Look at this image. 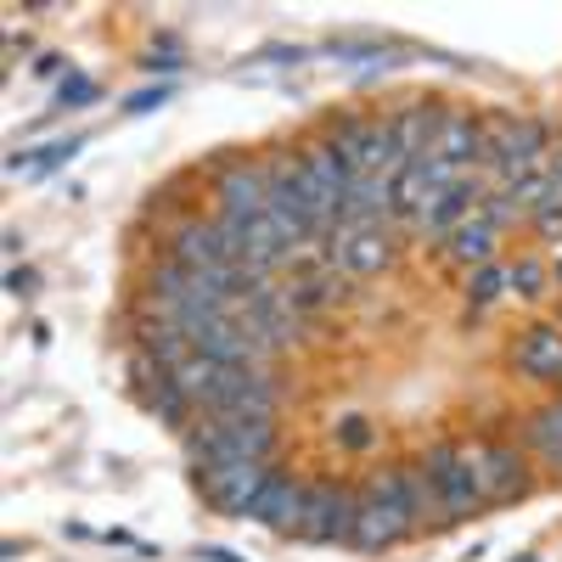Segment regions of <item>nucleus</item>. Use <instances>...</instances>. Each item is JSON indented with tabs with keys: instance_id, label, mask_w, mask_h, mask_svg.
<instances>
[{
	"instance_id": "aec40b11",
	"label": "nucleus",
	"mask_w": 562,
	"mask_h": 562,
	"mask_svg": "<svg viewBox=\"0 0 562 562\" xmlns=\"http://www.w3.org/2000/svg\"><path fill=\"white\" fill-rule=\"evenodd\" d=\"M445 254L456 259V265H467V270H479V265H490L495 259V231L473 214V220H461L450 237H445Z\"/></svg>"
},
{
	"instance_id": "f8f14e48",
	"label": "nucleus",
	"mask_w": 562,
	"mask_h": 562,
	"mask_svg": "<svg viewBox=\"0 0 562 562\" xmlns=\"http://www.w3.org/2000/svg\"><path fill=\"white\" fill-rule=\"evenodd\" d=\"M439 119H445V108H439V102H428V97L400 102V108L389 113V130H394V153H400V164H411V158H422V153L434 147Z\"/></svg>"
},
{
	"instance_id": "9d476101",
	"label": "nucleus",
	"mask_w": 562,
	"mask_h": 562,
	"mask_svg": "<svg viewBox=\"0 0 562 562\" xmlns=\"http://www.w3.org/2000/svg\"><path fill=\"white\" fill-rule=\"evenodd\" d=\"M214 203H220V214H231V220H259L265 203H270V186H265L259 158H231V164H220V175H214Z\"/></svg>"
},
{
	"instance_id": "a211bd4d",
	"label": "nucleus",
	"mask_w": 562,
	"mask_h": 562,
	"mask_svg": "<svg viewBox=\"0 0 562 562\" xmlns=\"http://www.w3.org/2000/svg\"><path fill=\"white\" fill-rule=\"evenodd\" d=\"M135 349H147V355L169 371V378H175V371L198 355V349H192V338H186L175 321H153V315H140V321H135Z\"/></svg>"
},
{
	"instance_id": "4468645a",
	"label": "nucleus",
	"mask_w": 562,
	"mask_h": 562,
	"mask_svg": "<svg viewBox=\"0 0 562 562\" xmlns=\"http://www.w3.org/2000/svg\"><path fill=\"white\" fill-rule=\"evenodd\" d=\"M473 203H484V180H479V175L461 180V186H450V192H439L428 209H422L416 231H422V237H439V243H445L461 220H473Z\"/></svg>"
},
{
	"instance_id": "412c9836",
	"label": "nucleus",
	"mask_w": 562,
	"mask_h": 562,
	"mask_svg": "<svg viewBox=\"0 0 562 562\" xmlns=\"http://www.w3.org/2000/svg\"><path fill=\"white\" fill-rule=\"evenodd\" d=\"M135 405L147 411V416H158L164 428H175V434H186V428H192V422H198V416H192V411H198V405H192V394H186V389H180L175 378H169V383H164L158 394H147V400H135Z\"/></svg>"
},
{
	"instance_id": "b1692460",
	"label": "nucleus",
	"mask_w": 562,
	"mask_h": 562,
	"mask_svg": "<svg viewBox=\"0 0 562 562\" xmlns=\"http://www.w3.org/2000/svg\"><path fill=\"white\" fill-rule=\"evenodd\" d=\"M501 293H506V265H501V259H490V265H479V270H467V304H473V310L495 304Z\"/></svg>"
},
{
	"instance_id": "c756f323",
	"label": "nucleus",
	"mask_w": 562,
	"mask_h": 562,
	"mask_svg": "<svg viewBox=\"0 0 562 562\" xmlns=\"http://www.w3.org/2000/svg\"><path fill=\"white\" fill-rule=\"evenodd\" d=\"M34 288H40L34 270H7V293H12V299H29Z\"/></svg>"
},
{
	"instance_id": "9b49d317",
	"label": "nucleus",
	"mask_w": 562,
	"mask_h": 562,
	"mask_svg": "<svg viewBox=\"0 0 562 562\" xmlns=\"http://www.w3.org/2000/svg\"><path fill=\"white\" fill-rule=\"evenodd\" d=\"M422 158H445V164H456V169L484 164V119H479V113H467V108H445L434 147L422 153Z\"/></svg>"
},
{
	"instance_id": "5701e85b",
	"label": "nucleus",
	"mask_w": 562,
	"mask_h": 562,
	"mask_svg": "<svg viewBox=\"0 0 562 562\" xmlns=\"http://www.w3.org/2000/svg\"><path fill=\"white\" fill-rule=\"evenodd\" d=\"M546 281H551V270L535 254H524L518 265H506V293H518V299H546Z\"/></svg>"
},
{
	"instance_id": "4be33fe9",
	"label": "nucleus",
	"mask_w": 562,
	"mask_h": 562,
	"mask_svg": "<svg viewBox=\"0 0 562 562\" xmlns=\"http://www.w3.org/2000/svg\"><path fill=\"white\" fill-rule=\"evenodd\" d=\"M124 378H130L135 400H147V394H158V389L169 383V371H164L147 349H135V344H130V355H124Z\"/></svg>"
},
{
	"instance_id": "7ed1b4c3",
	"label": "nucleus",
	"mask_w": 562,
	"mask_h": 562,
	"mask_svg": "<svg viewBox=\"0 0 562 562\" xmlns=\"http://www.w3.org/2000/svg\"><path fill=\"white\" fill-rule=\"evenodd\" d=\"M467 461H473V479H479L484 506H518V501L535 495V461H529L524 445L479 439L473 450H467Z\"/></svg>"
},
{
	"instance_id": "f3484780",
	"label": "nucleus",
	"mask_w": 562,
	"mask_h": 562,
	"mask_svg": "<svg viewBox=\"0 0 562 562\" xmlns=\"http://www.w3.org/2000/svg\"><path fill=\"white\" fill-rule=\"evenodd\" d=\"M344 299H349V276L333 270L326 259H321V270H304V276L288 281V304H293L299 315H310V310H333V304H344Z\"/></svg>"
},
{
	"instance_id": "2f4dec72",
	"label": "nucleus",
	"mask_w": 562,
	"mask_h": 562,
	"mask_svg": "<svg viewBox=\"0 0 562 562\" xmlns=\"http://www.w3.org/2000/svg\"><path fill=\"white\" fill-rule=\"evenodd\" d=\"M63 68H68V63H63L57 52H45V57L34 63V74H40V79H52V74H63Z\"/></svg>"
},
{
	"instance_id": "39448f33",
	"label": "nucleus",
	"mask_w": 562,
	"mask_h": 562,
	"mask_svg": "<svg viewBox=\"0 0 562 562\" xmlns=\"http://www.w3.org/2000/svg\"><path fill=\"white\" fill-rule=\"evenodd\" d=\"M231 315H237L270 355L293 349L304 338V315L288 304V288H276V281H265V288H254L248 299H237V304H231Z\"/></svg>"
},
{
	"instance_id": "a878e982",
	"label": "nucleus",
	"mask_w": 562,
	"mask_h": 562,
	"mask_svg": "<svg viewBox=\"0 0 562 562\" xmlns=\"http://www.w3.org/2000/svg\"><path fill=\"white\" fill-rule=\"evenodd\" d=\"M79 147H85L79 135H68V140H45V147H34V175H52V169H63L68 158H79Z\"/></svg>"
},
{
	"instance_id": "1a4fd4ad",
	"label": "nucleus",
	"mask_w": 562,
	"mask_h": 562,
	"mask_svg": "<svg viewBox=\"0 0 562 562\" xmlns=\"http://www.w3.org/2000/svg\"><path fill=\"white\" fill-rule=\"evenodd\" d=\"M304 495H310L304 479L270 467L259 501L248 506V524H259V529H270V535H281V540H293V535H299V518H304Z\"/></svg>"
},
{
	"instance_id": "cd10ccee",
	"label": "nucleus",
	"mask_w": 562,
	"mask_h": 562,
	"mask_svg": "<svg viewBox=\"0 0 562 562\" xmlns=\"http://www.w3.org/2000/svg\"><path fill=\"white\" fill-rule=\"evenodd\" d=\"M140 68H147L153 79H158V74H164V79H175V74L186 68V57H180V52H158V45H153V52L140 57Z\"/></svg>"
},
{
	"instance_id": "393cba45",
	"label": "nucleus",
	"mask_w": 562,
	"mask_h": 562,
	"mask_svg": "<svg viewBox=\"0 0 562 562\" xmlns=\"http://www.w3.org/2000/svg\"><path fill=\"white\" fill-rule=\"evenodd\" d=\"M97 97H102V85H97V79H85V74H68V79L57 85V108H63V113H74V108H90Z\"/></svg>"
},
{
	"instance_id": "bb28decb",
	"label": "nucleus",
	"mask_w": 562,
	"mask_h": 562,
	"mask_svg": "<svg viewBox=\"0 0 562 562\" xmlns=\"http://www.w3.org/2000/svg\"><path fill=\"white\" fill-rule=\"evenodd\" d=\"M333 439H338L344 450H371V445H378V428H371L366 416H344L338 428H333Z\"/></svg>"
},
{
	"instance_id": "72a5a7b5",
	"label": "nucleus",
	"mask_w": 562,
	"mask_h": 562,
	"mask_svg": "<svg viewBox=\"0 0 562 562\" xmlns=\"http://www.w3.org/2000/svg\"><path fill=\"white\" fill-rule=\"evenodd\" d=\"M518 562H535V557H518Z\"/></svg>"
},
{
	"instance_id": "0eeeda50",
	"label": "nucleus",
	"mask_w": 562,
	"mask_h": 562,
	"mask_svg": "<svg viewBox=\"0 0 562 562\" xmlns=\"http://www.w3.org/2000/svg\"><path fill=\"white\" fill-rule=\"evenodd\" d=\"M422 467H428V479H434V490H439V501H445V518H450V524L473 518V512L484 506L479 479H473V461H467V450H461V445H450V439L428 445Z\"/></svg>"
},
{
	"instance_id": "473e14b6",
	"label": "nucleus",
	"mask_w": 562,
	"mask_h": 562,
	"mask_svg": "<svg viewBox=\"0 0 562 562\" xmlns=\"http://www.w3.org/2000/svg\"><path fill=\"white\" fill-rule=\"evenodd\" d=\"M557 281H562V254H557Z\"/></svg>"
},
{
	"instance_id": "ddd939ff",
	"label": "nucleus",
	"mask_w": 562,
	"mask_h": 562,
	"mask_svg": "<svg viewBox=\"0 0 562 562\" xmlns=\"http://www.w3.org/2000/svg\"><path fill=\"white\" fill-rule=\"evenodd\" d=\"M512 366L524 371L529 383H562V326L540 321L512 344Z\"/></svg>"
},
{
	"instance_id": "423d86ee",
	"label": "nucleus",
	"mask_w": 562,
	"mask_h": 562,
	"mask_svg": "<svg viewBox=\"0 0 562 562\" xmlns=\"http://www.w3.org/2000/svg\"><path fill=\"white\" fill-rule=\"evenodd\" d=\"M276 461H231V467H198V495L209 512H220V518H237L248 524V506L259 501L265 479H270Z\"/></svg>"
},
{
	"instance_id": "f03ea898",
	"label": "nucleus",
	"mask_w": 562,
	"mask_h": 562,
	"mask_svg": "<svg viewBox=\"0 0 562 562\" xmlns=\"http://www.w3.org/2000/svg\"><path fill=\"white\" fill-rule=\"evenodd\" d=\"M411 506H405V473L400 467H383L360 484V518H355V540L360 551H394L400 540H411Z\"/></svg>"
},
{
	"instance_id": "dca6fc26",
	"label": "nucleus",
	"mask_w": 562,
	"mask_h": 562,
	"mask_svg": "<svg viewBox=\"0 0 562 562\" xmlns=\"http://www.w3.org/2000/svg\"><path fill=\"white\" fill-rule=\"evenodd\" d=\"M518 439H524L529 461H540L546 473H557V479H562V400H551V405L529 411Z\"/></svg>"
},
{
	"instance_id": "2eb2a0df",
	"label": "nucleus",
	"mask_w": 562,
	"mask_h": 562,
	"mask_svg": "<svg viewBox=\"0 0 562 562\" xmlns=\"http://www.w3.org/2000/svg\"><path fill=\"white\" fill-rule=\"evenodd\" d=\"M304 164H310V175H315V186L326 192V203L338 209V220H344V198H349V186H355V164L333 147L326 135H315V140H304Z\"/></svg>"
},
{
	"instance_id": "c85d7f7f",
	"label": "nucleus",
	"mask_w": 562,
	"mask_h": 562,
	"mask_svg": "<svg viewBox=\"0 0 562 562\" xmlns=\"http://www.w3.org/2000/svg\"><path fill=\"white\" fill-rule=\"evenodd\" d=\"M169 102V85H147V90H135V97H124V113H153Z\"/></svg>"
},
{
	"instance_id": "6e6552de",
	"label": "nucleus",
	"mask_w": 562,
	"mask_h": 562,
	"mask_svg": "<svg viewBox=\"0 0 562 562\" xmlns=\"http://www.w3.org/2000/svg\"><path fill=\"white\" fill-rule=\"evenodd\" d=\"M321 259L333 265V270H344V276H383V270H394V237L383 225H371V231H349V225H338L333 231V243L321 248Z\"/></svg>"
},
{
	"instance_id": "20e7f679",
	"label": "nucleus",
	"mask_w": 562,
	"mask_h": 562,
	"mask_svg": "<svg viewBox=\"0 0 562 562\" xmlns=\"http://www.w3.org/2000/svg\"><path fill=\"white\" fill-rule=\"evenodd\" d=\"M355 518H360V490H355V484H344V479H310L304 518H299V540H304V546L355 540Z\"/></svg>"
},
{
	"instance_id": "7c9ffc66",
	"label": "nucleus",
	"mask_w": 562,
	"mask_h": 562,
	"mask_svg": "<svg viewBox=\"0 0 562 562\" xmlns=\"http://www.w3.org/2000/svg\"><path fill=\"white\" fill-rule=\"evenodd\" d=\"M198 562H248V557L225 551V546H198Z\"/></svg>"
},
{
	"instance_id": "f257e3e1",
	"label": "nucleus",
	"mask_w": 562,
	"mask_h": 562,
	"mask_svg": "<svg viewBox=\"0 0 562 562\" xmlns=\"http://www.w3.org/2000/svg\"><path fill=\"white\" fill-rule=\"evenodd\" d=\"M180 450L192 467H231V461H276L281 439H276V422H243V416L203 411L180 434Z\"/></svg>"
},
{
	"instance_id": "6ab92c4d",
	"label": "nucleus",
	"mask_w": 562,
	"mask_h": 562,
	"mask_svg": "<svg viewBox=\"0 0 562 562\" xmlns=\"http://www.w3.org/2000/svg\"><path fill=\"white\" fill-rule=\"evenodd\" d=\"M400 473H405V506H411L416 535H422V529H450L445 501H439V490H434V479H428V467H422V461H405Z\"/></svg>"
}]
</instances>
